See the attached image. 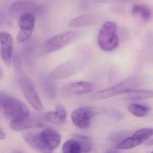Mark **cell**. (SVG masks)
<instances>
[{"label":"cell","instance_id":"cell-30","mask_svg":"<svg viewBox=\"0 0 153 153\" xmlns=\"http://www.w3.org/2000/svg\"><path fill=\"white\" fill-rule=\"evenodd\" d=\"M146 143H147V145H153V137L151 140H149Z\"/></svg>","mask_w":153,"mask_h":153},{"label":"cell","instance_id":"cell-18","mask_svg":"<svg viewBox=\"0 0 153 153\" xmlns=\"http://www.w3.org/2000/svg\"><path fill=\"white\" fill-rule=\"evenodd\" d=\"M132 13L140 16L144 22H149L152 15L151 8L146 4H134L132 7Z\"/></svg>","mask_w":153,"mask_h":153},{"label":"cell","instance_id":"cell-16","mask_svg":"<svg viewBox=\"0 0 153 153\" xmlns=\"http://www.w3.org/2000/svg\"><path fill=\"white\" fill-rule=\"evenodd\" d=\"M142 143H143V141L139 137H137L136 135L133 134L131 136L126 137L123 140H121L116 145L115 149L116 150H121V151H124V150H131V149H134V148L138 147Z\"/></svg>","mask_w":153,"mask_h":153},{"label":"cell","instance_id":"cell-10","mask_svg":"<svg viewBox=\"0 0 153 153\" xmlns=\"http://www.w3.org/2000/svg\"><path fill=\"white\" fill-rule=\"evenodd\" d=\"M13 56V38L7 31H0V56L3 62L10 66Z\"/></svg>","mask_w":153,"mask_h":153},{"label":"cell","instance_id":"cell-2","mask_svg":"<svg viewBox=\"0 0 153 153\" xmlns=\"http://www.w3.org/2000/svg\"><path fill=\"white\" fill-rule=\"evenodd\" d=\"M0 107L3 108L4 117L10 121L30 117V111L22 102L2 92L0 93Z\"/></svg>","mask_w":153,"mask_h":153},{"label":"cell","instance_id":"cell-35","mask_svg":"<svg viewBox=\"0 0 153 153\" xmlns=\"http://www.w3.org/2000/svg\"><path fill=\"white\" fill-rule=\"evenodd\" d=\"M152 153H153V152H152Z\"/></svg>","mask_w":153,"mask_h":153},{"label":"cell","instance_id":"cell-24","mask_svg":"<svg viewBox=\"0 0 153 153\" xmlns=\"http://www.w3.org/2000/svg\"><path fill=\"white\" fill-rule=\"evenodd\" d=\"M51 80V79H50ZM50 80H46L44 82V90L48 95V97L49 98H54L56 96V88L54 86V84L51 82Z\"/></svg>","mask_w":153,"mask_h":153},{"label":"cell","instance_id":"cell-19","mask_svg":"<svg viewBox=\"0 0 153 153\" xmlns=\"http://www.w3.org/2000/svg\"><path fill=\"white\" fill-rule=\"evenodd\" d=\"M128 110L133 116L142 118L148 115L151 108L148 105L140 104V103H132L129 105Z\"/></svg>","mask_w":153,"mask_h":153},{"label":"cell","instance_id":"cell-6","mask_svg":"<svg viewBox=\"0 0 153 153\" xmlns=\"http://www.w3.org/2000/svg\"><path fill=\"white\" fill-rule=\"evenodd\" d=\"M35 25H36V17L34 13H28L19 16L18 27L20 30L15 39L16 42L18 44H22L28 41L30 39L35 30Z\"/></svg>","mask_w":153,"mask_h":153},{"label":"cell","instance_id":"cell-22","mask_svg":"<svg viewBox=\"0 0 153 153\" xmlns=\"http://www.w3.org/2000/svg\"><path fill=\"white\" fill-rule=\"evenodd\" d=\"M43 119L48 122V123H51V124H55V125H62L65 123V120L62 119L56 111H52V112H47L43 115Z\"/></svg>","mask_w":153,"mask_h":153},{"label":"cell","instance_id":"cell-27","mask_svg":"<svg viewBox=\"0 0 153 153\" xmlns=\"http://www.w3.org/2000/svg\"><path fill=\"white\" fill-rule=\"evenodd\" d=\"M13 65L15 66L16 69L21 67V60L19 59L18 56H16L15 57H13Z\"/></svg>","mask_w":153,"mask_h":153},{"label":"cell","instance_id":"cell-4","mask_svg":"<svg viewBox=\"0 0 153 153\" xmlns=\"http://www.w3.org/2000/svg\"><path fill=\"white\" fill-rule=\"evenodd\" d=\"M141 83H142V82L139 78L131 77V78H128L123 82H120L111 87H108V88H106V89L97 91L96 93H94L92 95V98L94 100H108L109 98L118 96V95H125L128 91H130L134 89H137V87H139L141 85Z\"/></svg>","mask_w":153,"mask_h":153},{"label":"cell","instance_id":"cell-12","mask_svg":"<svg viewBox=\"0 0 153 153\" xmlns=\"http://www.w3.org/2000/svg\"><path fill=\"white\" fill-rule=\"evenodd\" d=\"M45 151L53 152L58 148L61 143V135L54 129L47 128L39 133Z\"/></svg>","mask_w":153,"mask_h":153},{"label":"cell","instance_id":"cell-7","mask_svg":"<svg viewBox=\"0 0 153 153\" xmlns=\"http://www.w3.org/2000/svg\"><path fill=\"white\" fill-rule=\"evenodd\" d=\"M81 68V62L78 60H69L61 64L60 65L54 68L49 73V78L51 80H63L66 79L75 73H77Z\"/></svg>","mask_w":153,"mask_h":153},{"label":"cell","instance_id":"cell-15","mask_svg":"<svg viewBox=\"0 0 153 153\" xmlns=\"http://www.w3.org/2000/svg\"><path fill=\"white\" fill-rule=\"evenodd\" d=\"M126 95V100L130 101H141L153 99L152 90L147 89H134L128 91Z\"/></svg>","mask_w":153,"mask_h":153},{"label":"cell","instance_id":"cell-32","mask_svg":"<svg viewBox=\"0 0 153 153\" xmlns=\"http://www.w3.org/2000/svg\"><path fill=\"white\" fill-rule=\"evenodd\" d=\"M105 153H119L117 151H108V152H107Z\"/></svg>","mask_w":153,"mask_h":153},{"label":"cell","instance_id":"cell-1","mask_svg":"<svg viewBox=\"0 0 153 153\" xmlns=\"http://www.w3.org/2000/svg\"><path fill=\"white\" fill-rule=\"evenodd\" d=\"M97 43L100 48L106 52L115 50L119 46L117 25L111 21L103 22L99 30Z\"/></svg>","mask_w":153,"mask_h":153},{"label":"cell","instance_id":"cell-8","mask_svg":"<svg viewBox=\"0 0 153 153\" xmlns=\"http://www.w3.org/2000/svg\"><path fill=\"white\" fill-rule=\"evenodd\" d=\"M20 85L22 88V91L26 99V100L30 103V105L37 111H41L43 109V105L40 101V99L35 91V88L32 82L25 76H22L20 78Z\"/></svg>","mask_w":153,"mask_h":153},{"label":"cell","instance_id":"cell-34","mask_svg":"<svg viewBox=\"0 0 153 153\" xmlns=\"http://www.w3.org/2000/svg\"><path fill=\"white\" fill-rule=\"evenodd\" d=\"M45 153H49V152H45Z\"/></svg>","mask_w":153,"mask_h":153},{"label":"cell","instance_id":"cell-25","mask_svg":"<svg viewBox=\"0 0 153 153\" xmlns=\"http://www.w3.org/2000/svg\"><path fill=\"white\" fill-rule=\"evenodd\" d=\"M55 111L57 113V115H58L62 119H64V120L65 121V119H66V117H67V111H66L65 108L63 105L57 104V105L56 106Z\"/></svg>","mask_w":153,"mask_h":153},{"label":"cell","instance_id":"cell-31","mask_svg":"<svg viewBox=\"0 0 153 153\" xmlns=\"http://www.w3.org/2000/svg\"><path fill=\"white\" fill-rule=\"evenodd\" d=\"M3 77H4V73H3V71H2V69H1V67H0V80H1Z\"/></svg>","mask_w":153,"mask_h":153},{"label":"cell","instance_id":"cell-17","mask_svg":"<svg viewBox=\"0 0 153 153\" xmlns=\"http://www.w3.org/2000/svg\"><path fill=\"white\" fill-rule=\"evenodd\" d=\"M23 139L24 141L32 148L39 150V151H45L41 137L39 134H35V133H27L23 134Z\"/></svg>","mask_w":153,"mask_h":153},{"label":"cell","instance_id":"cell-23","mask_svg":"<svg viewBox=\"0 0 153 153\" xmlns=\"http://www.w3.org/2000/svg\"><path fill=\"white\" fill-rule=\"evenodd\" d=\"M134 134L139 137L143 141V143H147L153 137V128H141L135 131Z\"/></svg>","mask_w":153,"mask_h":153},{"label":"cell","instance_id":"cell-29","mask_svg":"<svg viewBox=\"0 0 153 153\" xmlns=\"http://www.w3.org/2000/svg\"><path fill=\"white\" fill-rule=\"evenodd\" d=\"M4 13L3 12H0V24L4 22Z\"/></svg>","mask_w":153,"mask_h":153},{"label":"cell","instance_id":"cell-9","mask_svg":"<svg viewBox=\"0 0 153 153\" xmlns=\"http://www.w3.org/2000/svg\"><path fill=\"white\" fill-rule=\"evenodd\" d=\"M40 5L31 0H19L13 2L8 8V14L12 17H19L24 13H31L36 14L39 12Z\"/></svg>","mask_w":153,"mask_h":153},{"label":"cell","instance_id":"cell-20","mask_svg":"<svg viewBox=\"0 0 153 153\" xmlns=\"http://www.w3.org/2000/svg\"><path fill=\"white\" fill-rule=\"evenodd\" d=\"M74 139L79 143L82 152L83 153H90L94 147L93 141L85 135H76Z\"/></svg>","mask_w":153,"mask_h":153},{"label":"cell","instance_id":"cell-5","mask_svg":"<svg viewBox=\"0 0 153 153\" xmlns=\"http://www.w3.org/2000/svg\"><path fill=\"white\" fill-rule=\"evenodd\" d=\"M102 109L95 107H81L74 109L71 114L73 124L81 130H86L91 126L94 117L100 115Z\"/></svg>","mask_w":153,"mask_h":153},{"label":"cell","instance_id":"cell-13","mask_svg":"<svg viewBox=\"0 0 153 153\" xmlns=\"http://www.w3.org/2000/svg\"><path fill=\"white\" fill-rule=\"evenodd\" d=\"M99 22L98 16L92 13H84L71 19L68 22V26L71 28H83L97 24Z\"/></svg>","mask_w":153,"mask_h":153},{"label":"cell","instance_id":"cell-14","mask_svg":"<svg viewBox=\"0 0 153 153\" xmlns=\"http://www.w3.org/2000/svg\"><path fill=\"white\" fill-rule=\"evenodd\" d=\"M43 124L40 123L39 121L33 119L31 117H26V118H22V119H16L11 121L10 127L12 130L20 132V131H24L28 130L30 128H36V127H42Z\"/></svg>","mask_w":153,"mask_h":153},{"label":"cell","instance_id":"cell-11","mask_svg":"<svg viewBox=\"0 0 153 153\" xmlns=\"http://www.w3.org/2000/svg\"><path fill=\"white\" fill-rule=\"evenodd\" d=\"M96 89L95 83L91 82H74L63 87V93L66 96H78L92 92Z\"/></svg>","mask_w":153,"mask_h":153},{"label":"cell","instance_id":"cell-26","mask_svg":"<svg viewBox=\"0 0 153 153\" xmlns=\"http://www.w3.org/2000/svg\"><path fill=\"white\" fill-rule=\"evenodd\" d=\"M134 0H94L96 4H114V3H127Z\"/></svg>","mask_w":153,"mask_h":153},{"label":"cell","instance_id":"cell-3","mask_svg":"<svg viewBox=\"0 0 153 153\" xmlns=\"http://www.w3.org/2000/svg\"><path fill=\"white\" fill-rule=\"evenodd\" d=\"M79 36V32L76 30H67L47 39L43 42L39 48L42 55H48L65 48L72 44Z\"/></svg>","mask_w":153,"mask_h":153},{"label":"cell","instance_id":"cell-21","mask_svg":"<svg viewBox=\"0 0 153 153\" xmlns=\"http://www.w3.org/2000/svg\"><path fill=\"white\" fill-rule=\"evenodd\" d=\"M63 153H83L79 143L74 138L66 141L63 145Z\"/></svg>","mask_w":153,"mask_h":153},{"label":"cell","instance_id":"cell-33","mask_svg":"<svg viewBox=\"0 0 153 153\" xmlns=\"http://www.w3.org/2000/svg\"><path fill=\"white\" fill-rule=\"evenodd\" d=\"M13 153H22V152H18V151H15V152H13Z\"/></svg>","mask_w":153,"mask_h":153},{"label":"cell","instance_id":"cell-28","mask_svg":"<svg viewBox=\"0 0 153 153\" xmlns=\"http://www.w3.org/2000/svg\"><path fill=\"white\" fill-rule=\"evenodd\" d=\"M5 138V134L4 132V130L0 127V140H4Z\"/></svg>","mask_w":153,"mask_h":153}]
</instances>
